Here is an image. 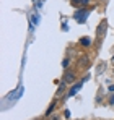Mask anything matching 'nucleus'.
I'll return each mask as SVG.
<instances>
[{"instance_id": "f257e3e1", "label": "nucleus", "mask_w": 114, "mask_h": 120, "mask_svg": "<svg viewBox=\"0 0 114 120\" xmlns=\"http://www.w3.org/2000/svg\"><path fill=\"white\" fill-rule=\"evenodd\" d=\"M86 15H88V13H86V10H80V11L75 15V20L78 21V23H83L85 18H86Z\"/></svg>"}, {"instance_id": "f03ea898", "label": "nucleus", "mask_w": 114, "mask_h": 120, "mask_svg": "<svg viewBox=\"0 0 114 120\" xmlns=\"http://www.w3.org/2000/svg\"><path fill=\"white\" fill-rule=\"evenodd\" d=\"M73 81H75V75L72 71H67L64 75V83H73Z\"/></svg>"}, {"instance_id": "7ed1b4c3", "label": "nucleus", "mask_w": 114, "mask_h": 120, "mask_svg": "<svg viewBox=\"0 0 114 120\" xmlns=\"http://www.w3.org/2000/svg\"><path fill=\"white\" fill-rule=\"evenodd\" d=\"M86 78H88V76H86ZM86 78H85V80H86ZM83 80V81H85ZM83 81H81V83H83ZM81 83H78V84H77V86H73V88H72V89H70V93H69V96H73V94H75L77 91H78V89H80V88H81Z\"/></svg>"}, {"instance_id": "20e7f679", "label": "nucleus", "mask_w": 114, "mask_h": 120, "mask_svg": "<svg viewBox=\"0 0 114 120\" xmlns=\"http://www.w3.org/2000/svg\"><path fill=\"white\" fill-rule=\"evenodd\" d=\"M81 44H83V45H90V39H88V38H83V39H81Z\"/></svg>"}, {"instance_id": "39448f33", "label": "nucleus", "mask_w": 114, "mask_h": 120, "mask_svg": "<svg viewBox=\"0 0 114 120\" xmlns=\"http://www.w3.org/2000/svg\"><path fill=\"white\" fill-rule=\"evenodd\" d=\"M54 107H56V102H52V104H51V107L47 109V115L51 114V110H54Z\"/></svg>"}, {"instance_id": "423d86ee", "label": "nucleus", "mask_w": 114, "mask_h": 120, "mask_svg": "<svg viewBox=\"0 0 114 120\" xmlns=\"http://www.w3.org/2000/svg\"><path fill=\"white\" fill-rule=\"evenodd\" d=\"M33 23H34V24H38V23H39V16L34 15V16H33Z\"/></svg>"}, {"instance_id": "0eeeda50", "label": "nucleus", "mask_w": 114, "mask_h": 120, "mask_svg": "<svg viewBox=\"0 0 114 120\" xmlns=\"http://www.w3.org/2000/svg\"><path fill=\"white\" fill-rule=\"evenodd\" d=\"M62 67H64V68H67V67H69V60H67V59L62 62Z\"/></svg>"}, {"instance_id": "6e6552de", "label": "nucleus", "mask_w": 114, "mask_h": 120, "mask_svg": "<svg viewBox=\"0 0 114 120\" xmlns=\"http://www.w3.org/2000/svg\"><path fill=\"white\" fill-rule=\"evenodd\" d=\"M88 0H75V3H86Z\"/></svg>"}, {"instance_id": "1a4fd4ad", "label": "nucleus", "mask_w": 114, "mask_h": 120, "mask_svg": "<svg viewBox=\"0 0 114 120\" xmlns=\"http://www.w3.org/2000/svg\"><path fill=\"white\" fill-rule=\"evenodd\" d=\"M113 59H114V57H113Z\"/></svg>"}]
</instances>
